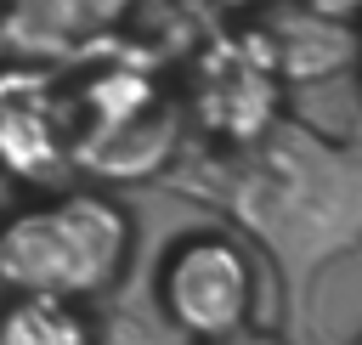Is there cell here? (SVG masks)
<instances>
[{"mask_svg": "<svg viewBox=\"0 0 362 345\" xmlns=\"http://www.w3.org/2000/svg\"><path fill=\"white\" fill-rule=\"evenodd\" d=\"M356 62H362V34H356Z\"/></svg>", "mask_w": 362, "mask_h": 345, "instance_id": "cell-13", "label": "cell"}, {"mask_svg": "<svg viewBox=\"0 0 362 345\" xmlns=\"http://www.w3.org/2000/svg\"><path fill=\"white\" fill-rule=\"evenodd\" d=\"M272 62L277 79H328L339 74L345 62H356V28L339 23V17H322V11H305V6H277L260 28H249Z\"/></svg>", "mask_w": 362, "mask_h": 345, "instance_id": "cell-8", "label": "cell"}, {"mask_svg": "<svg viewBox=\"0 0 362 345\" xmlns=\"http://www.w3.org/2000/svg\"><path fill=\"white\" fill-rule=\"evenodd\" d=\"M158 305L187 339L249 328L260 311V266L226 232H187L158 266Z\"/></svg>", "mask_w": 362, "mask_h": 345, "instance_id": "cell-4", "label": "cell"}, {"mask_svg": "<svg viewBox=\"0 0 362 345\" xmlns=\"http://www.w3.org/2000/svg\"><path fill=\"white\" fill-rule=\"evenodd\" d=\"M68 102V164H85L107 181L153 175L175 158L181 102L141 68H96Z\"/></svg>", "mask_w": 362, "mask_h": 345, "instance_id": "cell-3", "label": "cell"}, {"mask_svg": "<svg viewBox=\"0 0 362 345\" xmlns=\"http://www.w3.org/2000/svg\"><path fill=\"white\" fill-rule=\"evenodd\" d=\"M136 17V0H6L0 45L17 62H79L113 45Z\"/></svg>", "mask_w": 362, "mask_h": 345, "instance_id": "cell-6", "label": "cell"}, {"mask_svg": "<svg viewBox=\"0 0 362 345\" xmlns=\"http://www.w3.org/2000/svg\"><path fill=\"white\" fill-rule=\"evenodd\" d=\"M0 345H90V317L79 311V300L6 294L0 300Z\"/></svg>", "mask_w": 362, "mask_h": 345, "instance_id": "cell-9", "label": "cell"}, {"mask_svg": "<svg viewBox=\"0 0 362 345\" xmlns=\"http://www.w3.org/2000/svg\"><path fill=\"white\" fill-rule=\"evenodd\" d=\"M221 6H232V11H243V6H260V0H221Z\"/></svg>", "mask_w": 362, "mask_h": 345, "instance_id": "cell-12", "label": "cell"}, {"mask_svg": "<svg viewBox=\"0 0 362 345\" xmlns=\"http://www.w3.org/2000/svg\"><path fill=\"white\" fill-rule=\"evenodd\" d=\"M136 226L107 192H57L0 221V294L96 300L130 266Z\"/></svg>", "mask_w": 362, "mask_h": 345, "instance_id": "cell-2", "label": "cell"}, {"mask_svg": "<svg viewBox=\"0 0 362 345\" xmlns=\"http://www.w3.org/2000/svg\"><path fill=\"white\" fill-rule=\"evenodd\" d=\"M294 6H305V11H322V17H339V23L362 17V0H294Z\"/></svg>", "mask_w": 362, "mask_h": 345, "instance_id": "cell-11", "label": "cell"}, {"mask_svg": "<svg viewBox=\"0 0 362 345\" xmlns=\"http://www.w3.org/2000/svg\"><path fill=\"white\" fill-rule=\"evenodd\" d=\"M198 345H288L283 334H272V328H232V334H215V339H198Z\"/></svg>", "mask_w": 362, "mask_h": 345, "instance_id": "cell-10", "label": "cell"}, {"mask_svg": "<svg viewBox=\"0 0 362 345\" xmlns=\"http://www.w3.org/2000/svg\"><path fill=\"white\" fill-rule=\"evenodd\" d=\"M277 74L255 34H221L198 51L187 74V113L226 147L255 141L277 119Z\"/></svg>", "mask_w": 362, "mask_h": 345, "instance_id": "cell-5", "label": "cell"}, {"mask_svg": "<svg viewBox=\"0 0 362 345\" xmlns=\"http://www.w3.org/2000/svg\"><path fill=\"white\" fill-rule=\"evenodd\" d=\"M0 164L23 181H45L68 164V102L40 74L0 79Z\"/></svg>", "mask_w": 362, "mask_h": 345, "instance_id": "cell-7", "label": "cell"}, {"mask_svg": "<svg viewBox=\"0 0 362 345\" xmlns=\"http://www.w3.org/2000/svg\"><path fill=\"white\" fill-rule=\"evenodd\" d=\"M192 187L266 249L288 311L311 300L328 260L362 243V153L294 119H272L255 141L215 153Z\"/></svg>", "mask_w": 362, "mask_h": 345, "instance_id": "cell-1", "label": "cell"}]
</instances>
